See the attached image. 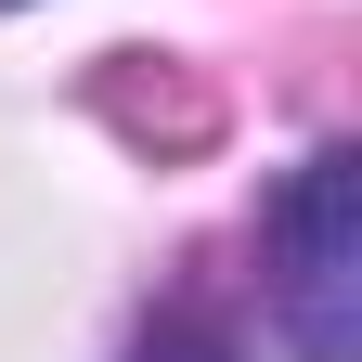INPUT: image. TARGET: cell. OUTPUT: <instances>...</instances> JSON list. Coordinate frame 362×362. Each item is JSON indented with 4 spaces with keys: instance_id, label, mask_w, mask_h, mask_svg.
<instances>
[{
    "instance_id": "cell-2",
    "label": "cell",
    "mask_w": 362,
    "mask_h": 362,
    "mask_svg": "<svg viewBox=\"0 0 362 362\" xmlns=\"http://www.w3.org/2000/svg\"><path fill=\"white\" fill-rule=\"evenodd\" d=\"M129 362H246V337L220 324L207 298H168L156 324H143V349H129Z\"/></svg>"
},
{
    "instance_id": "cell-1",
    "label": "cell",
    "mask_w": 362,
    "mask_h": 362,
    "mask_svg": "<svg viewBox=\"0 0 362 362\" xmlns=\"http://www.w3.org/2000/svg\"><path fill=\"white\" fill-rule=\"evenodd\" d=\"M259 298H272V337L298 362L362 349V156L349 143L298 156V181L259 207Z\"/></svg>"
}]
</instances>
